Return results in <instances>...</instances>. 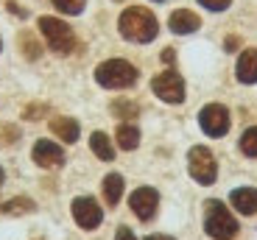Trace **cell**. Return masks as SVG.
<instances>
[{
  "instance_id": "4fadbf2b",
  "label": "cell",
  "mask_w": 257,
  "mask_h": 240,
  "mask_svg": "<svg viewBox=\"0 0 257 240\" xmlns=\"http://www.w3.org/2000/svg\"><path fill=\"white\" fill-rule=\"evenodd\" d=\"M229 204L240 215H257V190L254 187H235L229 193Z\"/></svg>"
},
{
  "instance_id": "4316f807",
  "label": "cell",
  "mask_w": 257,
  "mask_h": 240,
  "mask_svg": "<svg viewBox=\"0 0 257 240\" xmlns=\"http://www.w3.org/2000/svg\"><path fill=\"white\" fill-rule=\"evenodd\" d=\"M224 48H226L229 53L238 51V48H240V39H238V37H226V39H224Z\"/></svg>"
},
{
  "instance_id": "83f0119b",
  "label": "cell",
  "mask_w": 257,
  "mask_h": 240,
  "mask_svg": "<svg viewBox=\"0 0 257 240\" xmlns=\"http://www.w3.org/2000/svg\"><path fill=\"white\" fill-rule=\"evenodd\" d=\"M174 59H176L174 48H165V51H162V62H165V65H174Z\"/></svg>"
},
{
  "instance_id": "7c38bea8",
  "label": "cell",
  "mask_w": 257,
  "mask_h": 240,
  "mask_svg": "<svg viewBox=\"0 0 257 240\" xmlns=\"http://www.w3.org/2000/svg\"><path fill=\"white\" fill-rule=\"evenodd\" d=\"M235 76H238L240 84H257V48L240 51L238 65H235Z\"/></svg>"
},
{
  "instance_id": "5b68a950",
  "label": "cell",
  "mask_w": 257,
  "mask_h": 240,
  "mask_svg": "<svg viewBox=\"0 0 257 240\" xmlns=\"http://www.w3.org/2000/svg\"><path fill=\"white\" fill-rule=\"evenodd\" d=\"M187 170H190V176L199 184H212L218 179V162H215L212 151L204 148V145H193L190 148V154H187Z\"/></svg>"
},
{
  "instance_id": "277c9868",
  "label": "cell",
  "mask_w": 257,
  "mask_h": 240,
  "mask_svg": "<svg viewBox=\"0 0 257 240\" xmlns=\"http://www.w3.org/2000/svg\"><path fill=\"white\" fill-rule=\"evenodd\" d=\"M37 28L39 34H42V39H45V45L51 48L53 53H59V56H67V53L76 51V31H73L64 20L59 17H39L37 20Z\"/></svg>"
},
{
  "instance_id": "ba28073f",
  "label": "cell",
  "mask_w": 257,
  "mask_h": 240,
  "mask_svg": "<svg viewBox=\"0 0 257 240\" xmlns=\"http://www.w3.org/2000/svg\"><path fill=\"white\" fill-rule=\"evenodd\" d=\"M70 209H73V221L81 229H87V232H92V229H98L103 223V209L92 195H78V198H73Z\"/></svg>"
},
{
  "instance_id": "ffe728a7",
  "label": "cell",
  "mask_w": 257,
  "mask_h": 240,
  "mask_svg": "<svg viewBox=\"0 0 257 240\" xmlns=\"http://www.w3.org/2000/svg\"><path fill=\"white\" fill-rule=\"evenodd\" d=\"M17 45H20V51H23V56L28 59V62H37L39 56H42V45H39V39L34 37L31 31H23L17 37Z\"/></svg>"
},
{
  "instance_id": "d6986e66",
  "label": "cell",
  "mask_w": 257,
  "mask_h": 240,
  "mask_svg": "<svg viewBox=\"0 0 257 240\" xmlns=\"http://www.w3.org/2000/svg\"><path fill=\"white\" fill-rule=\"evenodd\" d=\"M34 209H37V204L28 195H14V198L0 204V212H6V215H26V212H34Z\"/></svg>"
},
{
  "instance_id": "8fae6325",
  "label": "cell",
  "mask_w": 257,
  "mask_h": 240,
  "mask_svg": "<svg viewBox=\"0 0 257 240\" xmlns=\"http://www.w3.org/2000/svg\"><path fill=\"white\" fill-rule=\"evenodd\" d=\"M168 28L179 37H187V34H196L201 28V17L190 9H176L171 17H168Z\"/></svg>"
},
{
  "instance_id": "9a60e30c",
  "label": "cell",
  "mask_w": 257,
  "mask_h": 240,
  "mask_svg": "<svg viewBox=\"0 0 257 240\" xmlns=\"http://www.w3.org/2000/svg\"><path fill=\"white\" fill-rule=\"evenodd\" d=\"M123 187H126V182H123L120 173H106L101 182V193H103V201L109 204V207H117L123 198Z\"/></svg>"
},
{
  "instance_id": "4dcf8cb0",
  "label": "cell",
  "mask_w": 257,
  "mask_h": 240,
  "mask_svg": "<svg viewBox=\"0 0 257 240\" xmlns=\"http://www.w3.org/2000/svg\"><path fill=\"white\" fill-rule=\"evenodd\" d=\"M0 53H3V39H0Z\"/></svg>"
},
{
  "instance_id": "f1b7e54d",
  "label": "cell",
  "mask_w": 257,
  "mask_h": 240,
  "mask_svg": "<svg viewBox=\"0 0 257 240\" xmlns=\"http://www.w3.org/2000/svg\"><path fill=\"white\" fill-rule=\"evenodd\" d=\"M146 240H176V237H171V234H148Z\"/></svg>"
},
{
  "instance_id": "7a4b0ae2",
  "label": "cell",
  "mask_w": 257,
  "mask_h": 240,
  "mask_svg": "<svg viewBox=\"0 0 257 240\" xmlns=\"http://www.w3.org/2000/svg\"><path fill=\"white\" fill-rule=\"evenodd\" d=\"M140 70L126 59H106L95 67V81L103 90H128L137 84Z\"/></svg>"
},
{
  "instance_id": "f546056e",
  "label": "cell",
  "mask_w": 257,
  "mask_h": 240,
  "mask_svg": "<svg viewBox=\"0 0 257 240\" xmlns=\"http://www.w3.org/2000/svg\"><path fill=\"white\" fill-rule=\"evenodd\" d=\"M6 182V170H3V165H0V184Z\"/></svg>"
},
{
  "instance_id": "484cf974",
  "label": "cell",
  "mask_w": 257,
  "mask_h": 240,
  "mask_svg": "<svg viewBox=\"0 0 257 240\" xmlns=\"http://www.w3.org/2000/svg\"><path fill=\"white\" fill-rule=\"evenodd\" d=\"M115 240H137V234L132 232L128 226H117V232H115Z\"/></svg>"
},
{
  "instance_id": "52a82bcc",
  "label": "cell",
  "mask_w": 257,
  "mask_h": 240,
  "mask_svg": "<svg viewBox=\"0 0 257 240\" xmlns=\"http://www.w3.org/2000/svg\"><path fill=\"white\" fill-rule=\"evenodd\" d=\"M199 126H201V131H204L207 137H212V140L226 137V131H229V126H232L229 109H226L224 104H207V106H201Z\"/></svg>"
},
{
  "instance_id": "1f68e13d",
  "label": "cell",
  "mask_w": 257,
  "mask_h": 240,
  "mask_svg": "<svg viewBox=\"0 0 257 240\" xmlns=\"http://www.w3.org/2000/svg\"><path fill=\"white\" fill-rule=\"evenodd\" d=\"M154 3H162V0H154Z\"/></svg>"
},
{
  "instance_id": "603a6c76",
  "label": "cell",
  "mask_w": 257,
  "mask_h": 240,
  "mask_svg": "<svg viewBox=\"0 0 257 240\" xmlns=\"http://www.w3.org/2000/svg\"><path fill=\"white\" fill-rule=\"evenodd\" d=\"M199 6L207 12H226L232 6V0H199Z\"/></svg>"
},
{
  "instance_id": "cb8c5ba5",
  "label": "cell",
  "mask_w": 257,
  "mask_h": 240,
  "mask_svg": "<svg viewBox=\"0 0 257 240\" xmlns=\"http://www.w3.org/2000/svg\"><path fill=\"white\" fill-rule=\"evenodd\" d=\"M17 137H20V129H17V126H3V129H0V143L12 145Z\"/></svg>"
},
{
  "instance_id": "e0dca14e",
  "label": "cell",
  "mask_w": 257,
  "mask_h": 240,
  "mask_svg": "<svg viewBox=\"0 0 257 240\" xmlns=\"http://www.w3.org/2000/svg\"><path fill=\"white\" fill-rule=\"evenodd\" d=\"M115 143L120 151H135L140 145V129L135 123H120L115 131Z\"/></svg>"
},
{
  "instance_id": "7402d4cb",
  "label": "cell",
  "mask_w": 257,
  "mask_h": 240,
  "mask_svg": "<svg viewBox=\"0 0 257 240\" xmlns=\"http://www.w3.org/2000/svg\"><path fill=\"white\" fill-rule=\"evenodd\" d=\"M53 9L62 14H70V17H78V14L84 12V6H87V0H51Z\"/></svg>"
},
{
  "instance_id": "8992f818",
  "label": "cell",
  "mask_w": 257,
  "mask_h": 240,
  "mask_svg": "<svg viewBox=\"0 0 257 240\" xmlns=\"http://www.w3.org/2000/svg\"><path fill=\"white\" fill-rule=\"evenodd\" d=\"M151 90H154V95L160 98V101L176 106V104L185 101V78L176 70H162L151 78Z\"/></svg>"
},
{
  "instance_id": "5bb4252c",
  "label": "cell",
  "mask_w": 257,
  "mask_h": 240,
  "mask_svg": "<svg viewBox=\"0 0 257 240\" xmlns=\"http://www.w3.org/2000/svg\"><path fill=\"white\" fill-rule=\"evenodd\" d=\"M51 131L62 140V143H76L78 137H81V126H78V120H73V117H53L51 120Z\"/></svg>"
},
{
  "instance_id": "2e32d148",
  "label": "cell",
  "mask_w": 257,
  "mask_h": 240,
  "mask_svg": "<svg viewBox=\"0 0 257 240\" xmlns=\"http://www.w3.org/2000/svg\"><path fill=\"white\" fill-rule=\"evenodd\" d=\"M90 151L98 159H103V162H112L115 159V145H112L109 134H103V131H92L90 134Z\"/></svg>"
},
{
  "instance_id": "ac0fdd59",
  "label": "cell",
  "mask_w": 257,
  "mask_h": 240,
  "mask_svg": "<svg viewBox=\"0 0 257 240\" xmlns=\"http://www.w3.org/2000/svg\"><path fill=\"white\" fill-rule=\"evenodd\" d=\"M109 112L117 120H123V123H132V120H137V115H140V106H137L135 101H128V98H117V101H112Z\"/></svg>"
},
{
  "instance_id": "3957f363",
  "label": "cell",
  "mask_w": 257,
  "mask_h": 240,
  "mask_svg": "<svg viewBox=\"0 0 257 240\" xmlns=\"http://www.w3.org/2000/svg\"><path fill=\"white\" fill-rule=\"evenodd\" d=\"M204 232L212 240H232L240 232V226H238V218L232 215V209L224 201L210 198L204 204Z\"/></svg>"
},
{
  "instance_id": "30bf717a",
  "label": "cell",
  "mask_w": 257,
  "mask_h": 240,
  "mask_svg": "<svg viewBox=\"0 0 257 240\" xmlns=\"http://www.w3.org/2000/svg\"><path fill=\"white\" fill-rule=\"evenodd\" d=\"M31 159L39 165V168H59V165H64V148L59 143H53V140H37L31 148Z\"/></svg>"
},
{
  "instance_id": "9c48e42d",
  "label": "cell",
  "mask_w": 257,
  "mask_h": 240,
  "mask_svg": "<svg viewBox=\"0 0 257 240\" xmlns=\"http://www.w3.org/2000/svg\"><path fill=\"white\" fill-rule=\"evenodd\" d=\"M128 207H132V212L140 218V221H151L157 215V207H160V193H157L154 187H137L135 193L128 195Z\"/></svg>"
},
{
  "instance_id": "6da1fadb",
  "label": "cell",
  "mask_w": 257,
  "mask_h": 240,
  "mask_svg": "<svg viewBox=\"0 0 257 240\" xmlns=\"http://www.w3.org/2000/svg\"><path fill=\"white\" fill-rule=\"evenodd\" d=\"M117 31H120L123 39L128 42H137V45H148L154 42L157 34H160V20L151 9L143 6H128L123 9L120 20H117Z\"/></svg>"
},
{
  "instance_id": "d4e9b609",
  "label": "cell",
  "mask_w": 257,
  "mask_h": 240,
  "mask_svg": "<svg viewBox=\"0 0 257 240\" xmlns=\"http://www.w3.org/2000/svg\"><path fill=\"white\" fill-rule=\"evenodd\" d=\"M6 9H9V12L14 14V17H23V20L28 17V12H26V9H23V6H20V3H14V0H9V3H6Z\"/></svg>"
},
{
  "instance_id": "44dd1931",
  "label": "cell",
  "mask_w": 257,
  "mask_h": 240,
  "mask_svg": "<svg viewBox=\"0 0 257 240\" xmlns=\"http://www.w3.org/2000/svg\"><path fill=\"white\" fill-rule=\"evenodd\" d=\"M240 154L249 156V159H257V126H249V129L240 134Z\"/></svg>"
}]
</instances>
